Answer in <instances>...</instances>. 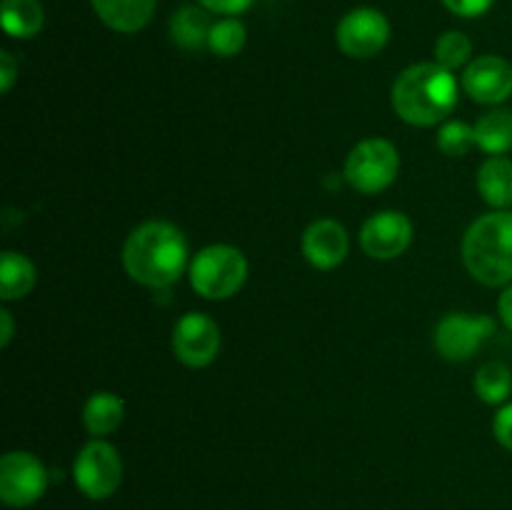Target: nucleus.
I'll return each mask as SVG.
<instances>
[{"label":"nucleus","mask_w":512,"mask_h":510,"mask_svg":"<svg viewBox=\"0 0 512 510\" xmlns=\"http://www.w3.org/2000/svg\"><path fill=\"white\" fill-rule=\"evenodd\" d=\"M120 258L133 283L163 290L178 283L183 275L188 265V243L173 223L148 220L130 230Z\"/></svg>","instance_id":"nucleus-1"},{"label":"nucleus","mask_w":512,"mask_h":510,"mask_svg":"<svg viewBox=\"0 0 512 510\" xmlns=\"http://www.w3.org/2000/svg\"><path fill=\"white\" fill-rule=\"evenodd\" d=\"M458 78L453 70L433 63H415L395 78L393 108L400 120L418 128H430L448 118L458 105Z\"/></svg>","instance_id":"nucleus-2"},{"label":"nucleus","mask_w":512,"mask_h":510,"mask_svg":"<svg viewBox=\"0 0 512 510\" xmlns=\"http://www.w3.org/2000/svg\"><path fill=\"white\" fill-rule=\"evenodd\" d=\"M465 270L488 288L512 283V210L480 215L463 235Z\"/></svg>","instance_id":"nucleus-3"},{"label":"nucleus","mask_w":512,"mask_h":510,"mask_svg":"<svg viewBox=\"0 0 512 510\" xmlns=\"http://www.w3.org/2000/svg\"><path fill=\"white\" fill-rule=\"evenodd\" d=\"M248 280V260L233 245H208L190 263V285L205 300L233 298Z\"/></svg>","instance_id":"nucleus-4"},{"label":"nucleus","mask_w":512,"mask_h":510,"mask_svg":"<svg viewBox=\"0 0 512 510\" xmlns=\"http://www.w3.org/2000/svg\"><path fill=\"white\" fill-rule=\"evenodd\" d=\"M400 173V155L385 138L360 140L345 160V180L363 195L383 193Z\"/></svg>","instance_id":"nucleus-5"},{"label":"nucleus","mask_w":512,"mask_h":510,"mask_svg":"<svg viewBox=\"0 0 512 510\" xmlns=\"http://www.w3.org/2000/svg\"><path fill=\"white\" fill-rule=\"evenodd\" d=\"M75 488L90 500H105L123 483V458L103 438H95L78 450L73 463Z\"/></svg>","instance_id":"nucleus-6"},{"label":"nucleus","mask_w":512,"mask_h":510,"mask_svg":"<svg viewBox=\"0 0 512 510\" xmlns=\"http://www.w3.org/2000/svg\"><path fill=\"white\" fill-rule=\"evenodd\" d=\"M50 485V473L38 455L10 450L0 458V500L8 508H28L38 503Z\"/></svg>","instance_id":"nucleus-7"},{"label":"nucleus","mask_w":512,"mask_h":510,"mask_svg":"<svg viewBox=\"0 0 512 510\" xmlns=\"http://www.w3.org/2000/svg\"><path fill=\"white\" fill-rule=\"evenodd\" d=\"M495 335V320L490 315L448 313L435 325V350L445 360H470Z\"/></svg>","instance_id":"nucleus-8"},{"label":"nucleus","mask_w":512,"mask_h":510,"mask_svg":"<svg viewBox=\"0 0 512 510\" xmlns=\"http://www.w3.org/2000/svg\"><path fill=\"white\" fill-rule=\"evenodd\" d=\"M390 40V23L380 10L360 5L345 13L335 28V43L348 58H375Z\"/></svg>","instance_id":"nucleus-9"},{"label":"nucleus","mask_w":512,"mask_h":510,"mask_svg":"<svg viewBox=\"0 0 512 510\" xmlns=\"http://www.w3.org/2000/svg\"><path fill=\"white\" fill-rule=\"evenodd\" d=\"M173 353L188 368H205L220 353V328L210 315L185 313L173 328Z\"/></svg>","instance_id":"nucleus-10"},{"label":"nucleus","mask_w":512,"mask_h":510,"mask_svg":"<svg viewBox=\"0 0 512 510\" xmlns=\"http://www.w3.org/2000/svg\"><path fill=\"white\" fill-rule=\"evenodd\" d=\"M413 240V223L398 210H380L360 228V248L373 260H393L408 250Z\"/></svg>","instance_id":"nucleus-11"},{"label":"nucleus","mask_w":512,"mask_h":510,"mask_svg":"<svg viewBox=\"0 0 512 510\" xmlns=\"http://www.w3.org/2000/svg\"><path fill=\"white\" fill-rule=\"evenodd\" d=\"M460 88L480 105H500L512 95V65L500 55H480L465 65Z\"/></svg>","instance_id":"nucleus-12"},{"label":"nucleus","mask_w":512,"mask_h":510,"mask_svg":"<svg viewBox=\"0 0 512 510\" xmlns=\"http://www.w3.org/2000/svg\"><path fill=\"white\" fill-rule=\"evenodd\" d=\"M303 255L313 268L333 270L348 258V230L338 220H315L303 233Z\"/></svg>","instance_id":"nucleus-13"},{"label":"nucleus","mask_w":512,"mask_h":510,"mask_svg":"<svg viewBox=\"0 0 512 510\" xmlns=\"http://www.w3.org/2000/svg\"><path fill=\"white\" fill-rule=\"evenodd\" d=\"M100 23L123 35L143 30L153 20L158 0H90Z\"/></svg>","instance_id":"nucleus-14"},{"label":"nucleus","mask_w":512,"mask_h":510,"mask_svg":"<svg viewBox=\"0 0 512 510\" xmlns=\"http://www.w3.org/2000/svg\"><path fill=\"white\" fill-rule=\"evenodd\" d=\"M215 20L210 18L203 5H183L173 13L168 23L170 40L183 50H200L208 48L210 30Z\"/></svg>","instance_id":"nucleus-15"},{"label":"nucleus","mask_w":512,"mask_h":510,"mask_svg":"<svg viewBox=\"0 0 512 510\" xmlns=\"http://www.w3.org/2000/svg\"><path fill=\"white\" fill-rule=\"evenodd\" d=\"M478 190L490 208L508 210L512 205V160L490 155L478 168Z\"/></svg>","instance_id":"nucleus-16"},{"label":"nucleus","mask_w":512,"mask_h":510,"mask_svg":"<svg viewBox=\"0 0 512 510\" xmlns=\"http://www.w3.org/2000/svg\"><path fill=\"white\" fill-rule=\"evenodd\" d=\"M125 418V403L120 395L100 390L93 393L83 405V425L90 435L103 438V435L115 433Z\"/></svg>","instance_id":"nucleus-17"},{"label":"nucleus","mask_w":512,"mask_h":510,"mask_svg":"<svg viewBox=\"0 0 512 510\" xmlns=\"http://www.w3.org/2000/svg\"><path fill=\"white\" fill-rule=\"evenodd\" d=\"M3 30L15 40H30L43 30L45 10L40 0H3L0 5Z\"/></svg>","instance_id":"nucleus-18"},{"label":"nucleus","mask_w":512,"mask_h":510,"mask_svg":"<svg viewBox=\"0 0 512 510\" xmlns=\"http://www.w3.org/2000/svg\"><path fill=\"white\" fill-rule=\"evenodd\" d=\"M35 280H38L35 265L23 253L5 250L3 258H0V298L5 303L25 298L35 288Z\"/></svg>","instance_id":"nucleus-19"},{"label":"nucleus","mask_w":512,"mask_h":510,"mask_svg":"<svg viewBox=\"0 0 512 510\" xmlns=\"http://www.w3.org/2000/svg\"><path fill=\"white\" fill-rule=\"evenodd\" d=\"M475 143L488 155H505L512 150V110L498 108L475 123Z\"/></svg>","instance_id":"nucleus-20"},{"label":"nucleus","mask_w":512,"mask_h":510,"mask_svg":"<svg viewBox=\"0 0 512 510\" xmlns=\"http://www.w3.org/2000/svg\"><path fill=\"white\" fill-rule=\"evenodd\" d=\"M475 395L488 405H503L512 393V373L500 360H490L475 373Z\"/></svg>","instance_id":"nucleus-21"},{"label":"nucleus","mask_w":512,"mask_h":510,"mask_svg":"<svg viewBox=\"0 0 512 510\" xmlns=\"http://www.w3.org/2000/svg\"><path fill=\"white\" fill-rule=\"evenodd\" d=\"M248 30L240 23V18H220L213 23L208 38V50L218 58H233L245 48Z\"/></svg>","instance_id":"nucleus-22"},{"label":"nucleus","mask_w":512,"mask_h":510,"mask_svg":"<svg viewBox=\"0 0 512 510\" xmlns=\"http://www.w3.org/2000/svg\"><path fill=\"white\" fill-rule=\"evenodd\" d=\"M470 55H473V43L460 30H448L435 40V63L453 70V73L470 63Z\"/></svg>","instance_id":"nucleus-23"},{"label":"nucleus","mask_w":512,"mask_h":510,"mask_svg":"<svg viewBox=\"0 0 512 510\" xmlns=\"http://www.w3.org/2000/svg\"><path fill=\"white\" fill-rule=\"evenodd\" d=\"M435 143L450 158H463L478 145L475 143V125L463 123V120H448L440 125Z\"/></svg>","instance_id":"nucleus-24"},{"label":"nucleus","mask_w":512,"mask_h":510,"mask_svg":"<svg viewBox=\"0 0 512 510\" xmlns=\"http://www.w3.org/2000/svg\"><path fill=\"white\" fill-rule=\"evenodd\" d=\"M458 18H480L493 8L495 0H440Z\"/></svg>","instance_id":"nucleus-25"},{"label":"nucleus","mask_w":512,"mask_h":510,"mask_svg":"<svg viewBox=\"0 0 512 510\" xmlns=\"http://www.w3.org/2000/svg\"><path fill=\"white\" fill-rule=\"evenodd\" d=\"M253 3L255 0H198V5H203L208 13L225 15V18H238V15L248 13Z\"/></svg>","instance_id":"nucleus-26"},{"label":"nucleus","mask_w":512,"mask_h":510,"mask_svg":"<svg viewBox=\"0 0 512 510\" xmlns=\"http://www.w3.org/2000/svg\"><path fill=\"white\" fill-rule=\"evenodd\" d=\"M493 435L505 450L512 453V403H505L493 418Z\"/></svg>","instance_id":"nucleus-27"},{"label":"nucleus","mask_w":512,"mask_h":510,"mask_svg":"<svg viewBox=\"0 0 512 510\" xmlns=\"http://www.w3.org/2000/svg\"><path fill=\"white\" fill-rule=\"evenodd\" d=\"M15 78H18V63H15V58L8 50H3V53H0V90L8 93V90L13 88Z\"/></svg>","instance_id":"nucleus-28"},{"label":"nucleus","mask_w":512,"mask_h":510,"mask_svg":"<svg viewBox=\"0 0 512 510\" xmlns=\"http://www.w3.org/2000/svg\"><path fill=\"white\" fill-rule=\"evenodd\" d=\"M498 315H500V320H503L505 328H508L512 333V283L503 290V295H500Z\"/></svg>","instance_id":"nucleus-29"},{"label":"nucleus","mask_w":512,"mask_h":510,"mask_svg":"<svg viewBox=\"0 0 512 510\" xmlns=\"http://www.w3.org/2000/svg\"><path fill=\"white\" fill-rule=\"evenodd\" d=\"M13 315L10 310H0V348H8L10 340H13Z\"/></svg>","instance_id":"nucleus-30"}]
</instances>
